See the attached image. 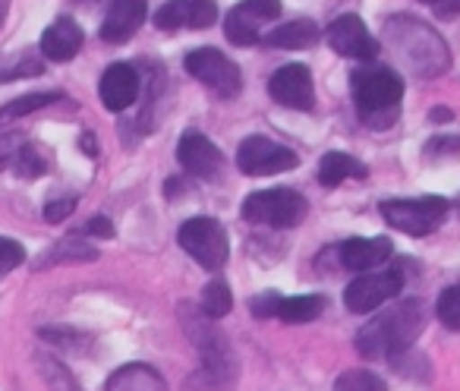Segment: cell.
<instances>
[{"mask_svg": "<svg viewBox=\"0 0 460 391\" xmlns=\"http://www.w3.org/2000/svg\"><path fill=\"white\" fill-rule=\"evenodd\" d=\"M296 164H300V155L294 148L281 146L275 139H265V136H250L237 148V167L243 173H250V177L284 173V171H294Z\"/></svg>", "mask_w": 460, "mask_h": 391, "instance_id": "cell-9", "label": "cell"}, {"mask_svg": "<svg viewBox=\"0 0 460 391\" xmlns=\"http://www.w3.org/2000/svg\"><path fill=\"white\" fill-rule=\"evenodd\" d=\"M435 313H438V322L451 332H460V284H451L438 294V303H435Z\"/></svg>", "mask_w": 460, "mask_h": 391, "instance_id": "cell-27", "label": "cell"}, {"mask_svg": "<svg viewBox=\"0 0 460 391\" xmlns=\"http://www.w3.org/2000/svg\"><path fill=\"white\" fill-rule=\"evenodd\" d=\"M148 16V0H114L102 22V39L108 45H123L142 29Z\"/></svg>", "mask_w": 460, "mask_h": 391, "instance_id": "cell-16", "label": "cell"}, {"mask_svg": "<svg viewBox=\"0 0 460 391\" xmlns=\"http://www.w3.org/2000/svg\"><path fill=\"white\" fill-rule=\"evenodd\" d=\"M426 307L422 300H403L397 307L378 313L372 322H366L357 334V351L366 360H388L401 357L416 344V338L426 328Z\"/></svg>", "mask_w": 460, "mask_h": 391, "instance_id": "cell-1", "label": "cell"}, {"mask_svg": "<svg viewBox=\"0 0 460 391\" xmlns=\"http://www.w3.org/2000/svg\"><path fill=\"white\" fill-rule=\"evenodd\" d=\"M447 202L438 196H422V200H388L382 202V218L394 231H403L410 237H426L445 221Z\"/></svg>", "mask_w": 460, "mask_h": 391, "instance_id": "cell-6", "label": "cell"}, {"mask_svg": "<svg viewBox=\"0 0 460 391\" xmlns=\"http://www.w3.org/2000/svg\"><path fill=\"white\" fill-rule=\"evenodd\" d=\"M180 246L202 265L205 271H217L227 265L230 256V244L224 227L215 218H190L177 234Z\"/></svg>", "mask_w": 460, "mask_h": 391, "instance_id": "cell-7", "label": "cell"}, {"mask_svg": "<svg viewBox=\"0 0 460 391\" xmlns=\"http://www.w3.org/2000/svg\"><path fill=\"white\" fill-rule=\"evenodd\" d=\"M217 20L215 0H167L164 7L155 13V26L164 32L177 29H208Z\"/></svg>", "mask_w": 460, "mask_h": 391, "instance_id": "cell-15", "label": "cell"}, {"mask_svg": "<svg viewBox=\"0 0 460 391\" xmlns=\"http://www.w3.org/2000/svg\"><path fill=\"white\" fill-rule=\"evenodd\" d=\"M234 309V294L224 281H208L202 290V303H199V313L208 315V319H224V315Z\"/></svg>", "mask_w": 460, "mask_h": 391, "instance_id": "cell-26", "label": "cell"}, {"mask_svg": "<svg viewBox=\"0 0 460 391\" xmlns=\"http://www.w3.org/2000/svg\"><path fill=\"white\" fill-rule=\"evenodd\" d=\"M92 259H98V253L89 240L64 237L60 244H54L51 250L45 253V259L35 262V269H54V265H64V262H92Z\"/></svg>", "mask_w": 460, "mask_h": 391, "instance_id": "cell-22", "label": "cell"}, {"mask_svg": "<svg viewBox=\"0 0 460 391\" xmlns=\"http://www.w3.org/2000/svg\"><path fill=\"white\" fill-rule=\"evenodd\" d=\"M334 391H388V385L369 369H347L334 382Z\"/></svg>", "mask_w": 460, "mask_h": 391, "instance_id": "cell-28", "label": "cell"}, {"mask_svg": "<svg viewBox=\"0 0 460 391\" xmlns=\"http://www.w3.org/2000/svg\"><path fill=\"white\" fill-rule=\"evenodd\" d=\"M139 73L129 64H111L102 76V102L108 111L120 114V111H129L139 98Z\"/></svg>", "mask_w": 460, "mask_h": 391, "instance_id": "cell-17", "label": "cell"}, {"mask_svg": "<svg viewBox=\"0 0 460 391\" xmlns=\"http://www.w3.org/2000/svg\"><path fill=\"white\" fill-rule=\"evenodd\" d=\"M108 391H167V385L158 369L146 363H129L108 378Z\"/></svg>", "mask_w": 460, "mask_h": 391, "instance_id": "cell-20", "label": "cell"}, {"mask_svg": "<svg viewBox=\"0 0 460 391\" xmlns=\"http://www.w3.org/2000/svg\"><path fill=\"white\" fill-rule=\"evenodd\" d=\"M319 26L313 20H294L278 26L275 32L265 35V45L271 48H288V51H300V48H313L319 41Z\"/></svg>", "mask_w": 460, "mask_h": 391, "instance_id": "cell-21", "label": "cell"}, {"mask_svg": "<svg viewBox=\"0 0 460 391\" xmlns=\"http://www.w3.org/2000/svg\"><path fill=\"white\" fill-rule=\"evenodd\" d=\"M39 369H41V376L48 378V388L51 391H79L73 372L66 369V366H60L54 357H39Z\"/></svg>", "mask_w": 460, "mask_h": 391, "instance_id": "cell-29", "label": "cell"}, {"mask_svg": "<svg viewBox=\"0 0 460 391\" xmlns=\"http://www.w3.org/2000/svg\"><path fill=\"white\" fill-rule=\"evenodd\" d=\"M41 338L51 341V344L70 347V351H89L92 338L83 332H73V328H41Z\"/></svg>", "mask_w": 460, "mask_h": 391, "instance_id": "cell-31", "label": "cell"}, {"mask_svg": "<svg viewBox=\"0 0 460 391\" xmlns=\"http://www.w3.org/2000/svg\"><path fill=\"white\" fill-rule=\"evenodd\" d=\"M403 288V275L397 269L388 271H363L357 281L347 284L344 290V307L350 313H376L378 307H385L388 300H394Z\"/></svg>", "mask_w": 460, "mask_h": 391, "instance_id": "cell-10", "label": "cell"}, {"mask_svg": "<svg viewBox=\"0 0 460 391\" xmlns=\"http://www.w3.org/2000/svg\"><path fill=\"white\" fill-rule=\"evenodd\" d=\"M429 152H460V139H447V136H441V139L429 142Z\"/></svg>", "mask_w": 460, "mask_h": 391, "instance_id": "cell-38", "label": "cell"}, {"mask_svg": "<svg viewBox=\"0 0 460 391\" xmlns=\"http://www.w3.org/2000/svg\"><path fill=\"white\" fill-rule=\"evenodd\" d=\"M422 4H435V0H422Z\"/></svg>", "mask_w": 460, "mask_h": 391, "instance_id": "cell-41", "label": "cell"}, {"mask_svg": "<svg viewBox=\"0 0 460 391\" xmlns=\"http://www.w3.org/2000/svg\"><path fill=\"white\" fill-rule=\"evenodd\" d=\"M177 158H180V167L199 180L217 177L224 167V158H221V152H217V146L208 136L199 133V129H186V133L180 136Z\"/></svg>", "mask_w": 460, "mask_h": 391, "instance_id": "cell-14", "label": "cell"}, {"mask_svg": "<svg viewBox=\"0 0 460 391\" xmlns=\"http://www.w3.org/2000/svg\"><path fill=\"white\" fill-rule=\"evenodd\" d=\"M325 39H328V45H332V51L341 54V58H350V60H376L378 58L376 35H372L369 29H366V22L353 13L338 16V20L328 26Z\"/></svg>", "mask_w": 460, "mask_h": 391, "instance_id": "cell-12", "label": "cell"}, {"mask_svg": "<svg viewBox=\"0 0 460 391\" xmlns=\"http://www.w3.org/2000/svg\"><path fill=\"white\" fill-rule=\"evenodd\" d=\"M281 16L278 0H240L237 7L224 16V35L230 45H256L262 39V29Z\"/></svg>", "mask_w": 460, "mask_h": 391, "instance_id": "cell-11", "label": "cell"}, {"mask_svg": "<svg viewBox=\"0 0 460 391\" xmlns=\"http://www.w3.org/2000/svg\"><path fill=\"white\" fill-rule=\"evenodd\" d=\"M269 95L275 98L281 108L290 111H313L315 89H313V73L306 64H284L269 79Z\"/></svg>", "mask_w": 460, "mask_h": 391, "instance_id": "cell-13", "label": "cell"}, {"mask_svg": "<svg viewBox=\"0 0 460 391\" xmlns=\"http://www.w3.org/2000/svg\"><path fill=\"white\" fill-rule=\"evenodd\" d=\"M281 300L284 297L278 294H262L252 300V313L259 315V319H269V315H278V309H281Z\"/></svg>", "mask_w": 460, "mask_h": 391, "instance_id": "cell-35", "label": "cell"}, {"mask_svg": "<svg viewBox=\"0 0 460 391\" xmlns=\"http://www.w3.org/2000/svg\"><path fill=\"white\" fill-rule=\"evenodd\" d=\"M391 253H394V246H391L388 237H369V240L357 237L341 246V265L350 271H372L388 262Z\"/></svg>", "mask_w": 460, "mask_h": 391, "instance_id": "cell-18", "label": "cell"}, {"mask_svg": "<svg viewBox=\"0 0 460 391\" xmlns=\"http://www.w3.org/2000/svg\"><path fill=\"white\" fill-rule=\"evenodd\" d=\"M350 177H366V164H359L353 155L328 152L325 158H322V164H319V183L322 186L334 190V186H341L344 180H350Z\"/></svg>", "mask_w": 460, "mask_h": 391, "instance_id": "cell-23", "label": "cell"}, {"mask_svg": "<svg viewBox=\"0 0 460 391\" xmlns=\"http://www.w3.org/2000/svg\"><path fill=\"white\" fill-rule=\"evenodd\" d=\"M83 41H85V35L76 22L58 20L45 29V35H41V54H45L48 60H54V64H66V60H73L79 54Z\"/></svg>", "mask_w": 460, "mask_h": 391, "instance_id": "cell-19", "label": "cell"}, {"mask_svg": "<svg viewBox=\"0 0 460 391\" xmlns=\"http://www.w3.org/2000/svg\"><path fill=\"white\" fill-rule=\"evenodd\" d=\"M85 237H114V225H111L108 218H92L89 225H85Z\"/></svg>", "mask_w": 460, "mask_h": 391, "instance_id": "cell-36", "label": "cell"}, {"mask_svg": "<svg viewBox=\"0 0 460 391\" xmlns=\"http://www.w3.org/2000/svg\"><path fill=\"white\" fill-rule=\"evenodd\" d=\"M35 73H41V60H35L32 54H22V58H16L13 64H0V83H13V79L20 76H35Z\"/></svg>", "mask_w": 460, "mask_h": 391, "instance_id": "cell-32", "label": "cell"}, {"mask_svg": "<svg viewBox=\"0 0 460 391\" xmlns=\"http://www.w3.org/2000/svg\"><path fill=\"white\" fill-rule=\"evenodd\" d=\"M447 117H451L447 111H432V120H447Z\"/></svg>", "mask_w": 460, "mask_h": 391, "instance_id": "cell-39", "label": "cell"}, {"mask_svg": "<svg viewBox=\"0 0 460 391\" xmlns=\"http://www.w3.org/2000/svg\"><path fill=\"white\" fill-rule=\"evenodd\" d=\"M45 171H48V158L35 146H26L16 152V173H20L22 180H32Z\"/></svg>", "mask_w": 460, "mask_h": 391, "instance_id": "cell-30", "label": "cell"}, {"mask_svg": "<svg viewBox=\"0 0 460 391\" xmlns=\"http://www.w3.org/2000/svg\"><path fill=\"white\" fill-rule=\"evenodd\" d=\"M22 259H26L22 244H16V240H10V237H0V278H7L13 269H20Z\"/></svg>", "mask_w": 460, "mask_h": 391, "instance_id": "cell-33", "label": "cell"}, {"mask_svg": "<svg viewBox=\"0 0 460 391\" xmlns=\"http://www.w3.org/2000/svg\"><path fill=\"white\" fill-rule=\"evenodd\" d=\"M432 7L441 20H454V16H460V0H435Z\"/></svg>", "mask_w": 460, "mask_h": 391, "instance_id": "cell-37", "label": "cell"}, {"mask_svg": "<svg viewBox=\"0 0 460 391\" xmlns=\"http://www.w3.org/2000/svg\"><path fill=\"white\" fill-rule=\"evenodd\" d=\"M385 39H388L391 51L407 64V70H413L422 79L438 76L451 64V54H447V45L441 41V35L420 20L394 16L385 26Z\"/></svg>", "mask_w": 460, "mask_h": 391, "instance_id": "cell-3", "label": "cell"}, {"mask_svg": "<svg viewBox=\"0 0 460 391\" xmlns=\"http://www.w3.org/2000/svg\"><path fill=\"white\" fill-rule=\"evenodd\" d=\"M208 319V315H205ZM205 319H190L183 309V325L202 353V366L183 382V391H234L237 388V357L230 351L227 338Z\"/></svg>", "mask_w": 460, "mask_h": 391, "instance_id": "cell-2", "label": "cell"}, {"mask_svg": "<svg viewBox=\"0 0 460 391\" xmlns=\"http://www.w3.org/2000/svg\"><path fill=\"white\" fill-rule=\"evenodd\" d=\"M54 102H64V95H60V92H32V95H22L0 111V123H10V120H16V117L35 114V111L48 108V104H54Z\"/></svg>", "mask_w": 460, "mask_h": 391, "instance_id": "cell-25", "label": "cell"}, {"mask_svg": "<svg viewBox=\"0 0 460 391\" xmlns=\"http://www.w3.org/2000/svg\"><path fill=\"white\" fill-rule=\"evenodd\" d=\"M73 209H76V196H64V200H54L45 206V218L51 221V225H58V221H64L66 215H73Z\"/></svg>", "mask_w": 460, "mask_h": 391, "instance_id": "cell-34", "label": "cell"}, {"mask_svg": "<svg viewBox=\"0 0 460 391\" xmlns=\"http://www.w3.org/2000/svg\"><path fill=\"white\" fill-rule=\"evenodd\" d=\"M186 73L192 79H199L202 85H208L215 95L221 98H234L243 85V76H240V67L230 58H224L215 48H199V51H190L183 60Z\"/></svg>", "mask_w": 460, "mask_h": 391, "instance_id": "cell-8", "label": "cell"}, {"mask_svg": "<svg viewBox=\"0 0 460 391\" xmlns=\"http://www.w3.org/2000/svg\"><path fill=\"white\" fill-rule=\"evenodd\" d=\"M4 10H7V4H4V0H0V16H4Z\"/></svg>", "mask_w": 460, "mask_h": 391, "instance_id": "cell-40", "label": "cell"}, {"mask_svg": "<svg viewBox=\"0 0 460 391\" xmlns=\"http://www.w3.org/2000/svg\"><path fill=\"white\" fill-rule=\"evenodd\" d=\"M403 98V79L388 67H372L353 76V102L366 123L385 127L397 117Z\"/></svg>", "mask_w": 460, "mask_h": 391, "instance_id": "cell-4", "label": "cell"}, {"mask_svg": "<svg viewBox=\"0 0 460 391\" xmlns=\"http://www.w3.org/2000/svg\"><path fill=\"white\" fill-rule=\"evenodd\" d=\"M309 206L296 190L288 186H275V190H259L246 196L243 202V218L252 225L265 227H296L306 218Z\"/></svg>", "mask_w": 460, "mask_h": 391, "instance_id": "cell-5", "label": "cell"}, {"mask_svg": "<svg viewBox=\"0 0 460 391\" xmlns=\"http://www.w3.org/2000/svg\"><path fill=\"white\" fill-rule=\"evenodd\" d=\"M325 309V297L306 294V297H284L281 309H278V319L290 322V325H300V322H313Z\"/></svg>", "mask_w": 460, "mask_h": 391, "instance_id": "cell-24", "label": "cell"}]
</instances>
